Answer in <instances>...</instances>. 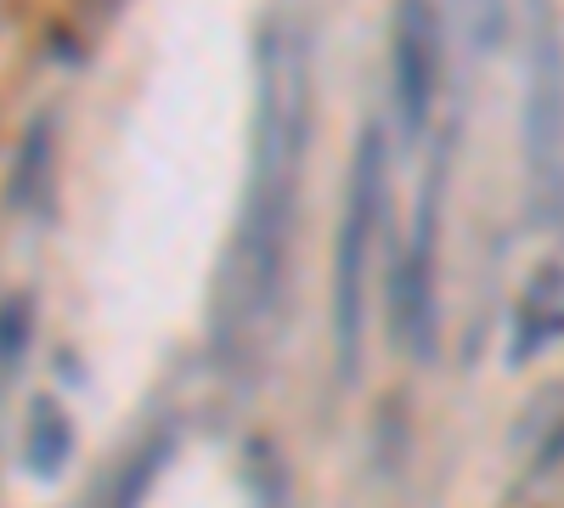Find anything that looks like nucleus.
Listing matches in <instances>:
<instances>
[{"instance_id":"nucleus-2","label":"nucleus","mask_w":564,"mask_h":508,"mask_svg":"<svg viewBox=\"0 0 564 508\" xmlns=\"http://www.w3.org/2000/svg\"><path fill=\"white\" fill-rule=\"evenodd\" d=\"M384 187H390L384 136H379V125H367L356 142V159H350V193H345V220H339V244H334V361H339V379L361 374L372 249H379L384 215H390Z\"/></svg>"},{"instance_id":"nucleus-4","label":"nucleus","mask_w":564,"mask_h":508,"mask_svg":"<svg viewBox=\"0 0 564 508\" xmlns=\"http://www.w3.org/2000/svg\"><path fill=\"white\" fill-rule=\"evenodd\" d=\"M441 193H446V153L435 164V175L423 181V198L412 209V233L406 249L395 260V289H390V311H395V345L412 361H430L435 356V322H441Z\"/></svg>"},{"instance_id":"nucleus-5","label":"nucleus","mask_w":564,"mask_h":508,"mask_svg":"<svg viewBox=\"0 0 564 508\" xmlns=\"http://www.w3.org/2000/svg\"><path fill=\"white\" fill-rule=\"evenodd\" d=\"M390 79H395V125L406 142H423L441 90V18L430 7H401L390 18Z\"/></svg>"},{"instance_id":"nucleus-7","label":"nucleus","mask_w":564,"mask_h":508,"mask_svg":"<svg viewBox=\"0 0 564 508\" xmlns=\"http://www.w3.org/2000/svg\"><path fill=\"white\" fill-rule=\"evenodd\" d=\"M170 452H175V424L141 435V441H135V452L119 464V475H113V486H108L102 508H141V502H148L153 480H159V475H164V464H170Z\"/></svg>"},{"instance_id":"nucleus-8","label":"nucleus","mask_w":564,"mask_h":508,"mask_svg":"<svg viewBox=\"0 0 564 508\" xmlns=\"http://www.w3.org/2000/svg\"><path fill=\"white\" fill-rule=\"evenodd\" d=\"M68 452H74L68 412H63L52 396H40V401L29 407V424H23V464H29V475L52 480V475L68 464Z\"/></svg>"},{"instance_id":"nucleus-3","label":"nucleus","mask_w":564,"mask_h":508,"mask_svg":"<svg viewBox=\"0 0 564 508\" xmlns=\"http://www.w3.org/2000/svg\"><path fill=\"white\" fill-rule=\"evenodd\" d=\"M525 181L536 226L564 220V34L553 12L531 23V79H525Z\"/></svg>"},{"instance_id":"nucleus-6","label":"nucleus","mask_w":564,"mask_h":508,"mask_svg":"<svg viewBox=\"0 0 564 508\" xmlns=\"http://www.w3.org/2000/svg\"><path fill=\"white\" fill-rule=\"evenodd\" d=\"M564 334V271L558 266H542L531 277V289L520 300V322H513V345L508 356L513 361H531L542 345H553Z\"/></svg>"},{"instance_id":"nucleus-1","label":"nucleus","mask_w":564,"mask_h":508,"mask_svg":"<svg viewBox=\"0 0 564 508\" xmlns=\"http://www.w3.org/2000/svg\"><path fill=\"white\" fill-rule=\"evenodd\" d=\"M305 130H311L305 29L294 18H271L260 29L254 170H249L238 238H231V255H226V271H220V311H215V350H220L226 367H254L265 339H271V316H276V300H282V271H289Z\"/></svg>"},{"instance_id":"nucleus-9","label":"nucleus","mask_w":564,"mask_h":508,"mask_svg":"<svg viewBox=\"0 0 564 508\" xmlns=\"http://www.w3.org/2000/svg\"><path fill=\"white\" fill-rule=\"evenodd\" d=\"M525 508H564V435L531 464L525 480Z\"/></svg>"}]
</instances>
